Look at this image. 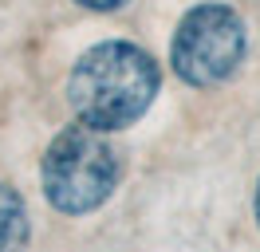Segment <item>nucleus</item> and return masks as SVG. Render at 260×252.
Returning <instances> with one entry per match:
<instances>
[{
    "label": "nucleus",
    "mask_w": 260,
    "mask_h": 252,
    "mask_svg": "<svg viewBox=\"0 0 260 252\" xmlns=\"http://www.w3.org/2000/svg\"><path fill=\"white\" fill-rule=\"evenodd\" d=\"M28 244V209L12 185L0 181V252H24Z\"/></svg>",
    "instance_id": "4"
},
{
    "label": "nucleus",
    "mask_w": 260,
    "mask_h": 252,
    "mask_svg": "<svg viewBox=\"0 0 260 252\" xmlns=\"http://www.w3.org/2000/svg\"><path fill=\"white\" fill-rule=\"evenodd\" d=\"M256 225H260V185H256Z\"/></svg>",
    "instance_id": "6"
},
{
    "label": "nucleus",
    "mask_w": 260,
    "mask_h": 252,
    "mask_svg": "<svg viewBox=\"0 0 260 252\" xmlns=\"http://www.w3.org/2000/svg\"><path fill=\"white\" fill-rule=\"evenodd\" d=\"M162 91V71L146 47L130 40H103L87 47L71 75H67V103L75 122L114 134L134 126Z\"/></svg>",
    "instance_id": "1"
},
{
    "label": "nucleus",
    "mask_w": 260,
    "mask_h": 252,
    "mask_svg": "<svg viewBox=\"0 0 260 252\" xmlns=\"http://www.w3.org/2000/svg\"><path fill=\"white\" fill-rule=\"evenodd\" d=\"M244 51H248L244 16L233 4L205 0L178 20V32L170 40V67L189 87H217L241 71Z\"/></svg>",
    "instance_id": "3"
},
{
    "label": "nucleus",
    "mask_w": 260,
    "mask_h": 252,
    "mask_svg": "<svg viewBox=\"0 0 260 252\" xmlns=\"http://www.w3.org/2000/svg\"><path fill=\"white\" fill-rule=\"evenodd\" d=\"M83 8H91V12H114V8H122L126 0H75Z\"/></svg>",
    "instance_id": "5"
},
{
    "label": "nucleus",
    "mask_w": 260,
    "mask_h": 252,
    "mask_svg": "<svg viewBox=\"0 0 260 252\" xmlns=\"http://www.w3.org/2000/svg\"><path fill=\"white\" fill-rule=\"evenodd\" d=\"M118 177H122V162L114 154L111 138L83 122L63 126L44 150V166H40L48 205L67 217H83L107 205Z\"/></svg>",
    "instance_id": "2"
}]
</instances>
